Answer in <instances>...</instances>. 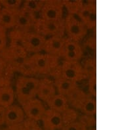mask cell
<instances>
[{
    "label": "cell",
    "instance_id": "cell-14",
    "mask_svg": "<svg viewBox=\"0 0 118 130\" xmlns=\"http://www.w3.org/2000/svg\"><path fill=\"white\" fill-rule=\"evenodd\" d=\"M65 36L51 37L46 39L43 53L60 58L64 49Z\"/></svg>",
    "mask_w": 118,
    "mask_h": 130
},
{
    "label": "cell",
    "instance_id": "cell-7",
    "mask_svg": "<svg viewBox=\"0 0 118 130\" xmlns=\"http://www.w3.org/2000/svg\"><path fill=\"white\" fill-rule=\"evenodd\" d=\"M21 106L25 114L26 118L39 122H41L47 108L45 104L39 100L38 97L31 99L21 105Z\"/></svg>",
    "mask_w": 118,
    "mask_h": 130
},
{
    "label": "cell",
    "instance_id": "cell-8",
    "mask_svg": "<svg viewBox=\"0 0 118 130\" xmlns=\"http://www.w3.org/2000/svg\"><path fill=\"white\" fill-rule=\"evenodd\" d=\"M41 122L43 130H62L64 126L61 113L49 108H47Z\"/></svg>",
    "mask_w": 118,
    "mask_h": 130
},
{
    "label": "cell",
    "instance_id": "cell-18",
    "mask_svg": "<svg viewBox=\"0 0 118 130\" xmlns=\"http://www.w3.org/2000/svg\"><path fill=\"white\" fill-rule=\"evenodd\" d=\"M16 11L2 7L0 11V26L6 30L8 29H14Z\"/></svg>",
    "mask_w": 118,
    "mask_h": 130
},
{
    "label": "cell",
    "instance_id": "cell-32",
    "mask_svg": "<svg viewBox=\"0 0 118 130\" xmlns=\"http://www.w3.org/2000/svg\"><path fill=\"white\" fill-rule=\"evenodd\" d=\"M5 124V108L0 106V126Z\"/></svg>",
    "mask_w": 118,
    "mask_h": 130
},
{
    "label": "cell",
    "instance_id": "cell-13",
    "mask_svg": "<svg viewBox=\"0 0 118 130\" xmlns=\"http://www.w3.org/2000/svg\"><path fill=\"white\" fill-rule=\"evenodd\" d=\"M76 16L79 18L87 28L93 27L95 24V10L90 2H83Z\"/></svg>",
    "mask_w": 118,
    "mask_h": 130
},
{
    "label": "cell",
    "instance_id": "cell-3",
    "mask_svg": "<svg viewBox=\"0 0 118 130\" xmlns=\"http://www.w3.org/2000/svg\"><path fill=\"white\" fill-rule=\"evenodd\" d=\"M46 39L33 31L27 32L21 31L19 45L29 55L39 53L43 51Z\"/></svg>",
    "mask_w": 118,
    "mask_h": 130
},
{
    "label": "cell",
    "instance_id": "cell-23",
    "mask_svg": "<svg viewBox=\"0 0 118 130\" xmlns=\"http://www.w3.org/2000/svg\"><path fill=\"white\" fill-rule=\"evenodd\" d=\"M64 9L67 11V14L76 15L81 6L83 1H62Z\"/></svg>",
    "mask_w": 118,
    "mask_h": 130
},
{
    "label": "cell",
    "instance_id": "cell-26",
    "mask_svg": "<svg viewBox=\"0 0 118 130\" xmlns=\"http://www.w3.org/2000/svg\"><path fill=\"white\" fill-rule=\"evenodd\" d=\"M21 130H43L39 122L26 118L21 124Z\"/></svg>",
    "mask_w": 118,
    "mask_h": 130
},
{
    "label": "cell",
    "instance_id": "cell-22",
    "mask_svg": "<svg viewBox=\"0 0 118 130\" xmlns=\"http://www.w3.org/2000/svg\"><path fill=\"white\" fill-rule=\"evenodd\" d=\"M83 56V50L81 51H64L62 52L60 56L61 60L70 62H79Z\"/></svg>",
    "mask_w": 118,
    "mask_h": 130
},
{
    "label": "cell",
    "instance_id": "cell-30",
    "mask_svg": "<svg viewBox=\"0 0 118 130\" xmlns=\"http://www.w3.org/2000/svg\"><path fill=\"white\" fill-rule=\"evenodd\" d=\"M8 63L5 59L0 55V79L3 78L5 72L7 69Z\"/></svg>",
    "mask_w": 118,
    "mask_h": 130
},
{
    "label": "cell",
    "instance_id": "cell-15",
    "mask_svg": "<svg viewBox=\"0 0 118 130\" xmlns=\"http://www.w3.org/2000/svg\"><path fill=\"white\" fill-rule=\"evenodd\" d=\"M53 79L55 83L57 93L61 94L66 97L68 96L79 87L77 83L65 79L57 74L53 75Z\"/></svg>",
    "mask_w": 118,
    "mask_h": 130
},
{
    "label": "cell",
    "instance_id": "cell-29",
    "mask_svg": "<svg viewBox=\"0 0 118 130\" xmlns=\"http://www.w3.org/2000/svg\"><path fill=\"white\" fill-rule=\"evenodd\" d=\"M62 130H87L86 127L78 120L65 125Z\"/></svg>",
    "mask_w": 118,
    "mask_h": 130
},
{
    "label": "cell",
    "instance_id": "cell-25",
    "mask_svg": "<svg viewBox=\"0 0 118 130\" xmlns=\"http://www.w3.org/2000/svg\"><path fill=\"white\" fill-rule=\"evenodd\" d=\"M3 8L7 9L11 11H16L21 9L23 1L19 0H2L0 1Z\"/></svg>",
    "mask_w": 118,
    "mask_h": 130
},
{
    "label": "cell",
    "instance_id": "cell-33",
    "mask_svg": "<svg viewBox=\"0 0 118 130\" xmlns=\"http://www.w3.org/2000/svg\"><path fill=\"white\" fill-rule=\"evenodd\" d=\"M2 8V5H1V3H0V11H1Z\"/></svg>",
    "mask_w": 118,
    "mask_h": 130
},
{
    "label": "cell",
    "instance_id": "cell-6",
    "mask_svg": "<svg viewBox=\"0 0 118 130\" xmlns=\"http://www.w3.org/2000/svg\"><path fill=\"white\" fill-rule=\"evenodd\" d=\"M64 10L62 1H45L40 17L48 21H60L64 18Z\"/></svg>",
    "mask_w": 118,
    "mask_h": 130
},
{
    "label": "cell",
    "instance_id": "cell-9",
    "mask_svg": "<svg viewBox=\"0 0 118 130\" xmlns=\"http://www.w3.org/2000/svg\"><path fill=\"white\" fill-rule=\"evenodd\" d=\"M39 19H41L39 17L29 14L20 9L16 13L14 29L24 32L33 31L35 22Z\"/></svg>",
    "mask_w": 118,
    "mask_h": 130
},
{
    "label": "cell",
    "instance_id": "cell-20",
    "mask_svg": "<svg viewBox=\"0 0 118 130\" xmlns=\"http://www.w3.org/2000/svg\"><path fill=\"white\" fill-rule=\"evenodd\" d=\"M84 115L93 116L96 112V102L93 98L86 97L83 99L77 108Z\"/></svg>",
    "mask_w": 118,
    "mask_h": 130
},
{
    "label": "cell",
    "instance_id": "cell-10",
    "mask_svg": "<svg viewBox=\"0 0 118 130\" xmlns=\"http://www.w3.org/2000/svg\"><path fill=\"white\" fill-rule=\"evenodd\" d=\"M57 93L55 83L52 78L45 77L39 79L36 97L45 104Z\"/></svg>",
    "mask_w": 118,
    "mask_h": 130
},
{
    "label": "cell",
    "instance_id": "cell-16",
    "mask_svg": "<svg viewBox=\"0 0 118 130\" xmlns=\"http://www.w3.org/2000/svg\"><path fill=\"white\" fill-rule=\"evenodd\" d=\"M47 108L59 113H63L70 107L68 98L61 94L57 93L45 104Z\"/></svg>",
    "mask_w": 118,
    "mask_h": 130
},
{
    "label": "cell",
    "instance_id": "cell-12",
    "mask_svg": "<svg viewBox=\"0 0 118 130\" xmlns=\"http://www.w3.org/2000/svg\"><path fill=\"white\" fill-rule=\"evenodd\" d=\"M26 119L25 114L21 105H13L5 108V124L7 127L21 125Z\"/></svg>",
    "mask_w": 118,
    "mask_h": 130
},
{
    "label": "cell",
    "instance_id": "cell-24",
    "mask_svg": "<svg viewBox=\"0 0 118 130\" xmlns=\"http://www.w3.org/2000/svg\"><path fill=\"white\" fill-rule=\"evenodd\" d=\"M62 116L64 125L70 124L72 122H76L78 120L77 112L76 111V109H74L73 108H72L71 107L68 108L65 112L62 113Z\"/></svg>",
    "mask_w": 118,
    "mask_h": 130
},
{
    "label": "cell",
    "instance_id": "cell-21",
    "mask_svg": "<svg viewBox=\"0 0 118 130\" xmlns=\"http://www.w3.org/2000/svg\"><path fill=\"white\" fill-rule=\"evenodd\" d=\"M87 96L83 91L79 87H77L75 91H74L72 93L67 96L70 106H72V108L77 110V107L83 101L84 98Z\"/></svg>",
    "mask_w": 118,
    "mask_h": 130
},
{
    "label": "cell",
    "instance_id": "cell-4",
    "mask_svg": "<svg viewBox=\"0 0 118 130\" xmlns=\"http://www.w3.org/2000/svg\"><path fill=\"white\" fill-rule=\"evenodd\" d=\"M65 36L79 42L87 32L85 24L76 15L67 14L64 17Z\"/></svg>",
    "mask_w": 118,
    "mask_h": 130
},
{
    "label": "cell",
    "instance_id": "cell-5",
    "mask_svg": "<svg viewBox=\"0 0 118 130\" xmlns=\"http://www.w3.org/2000/svg\"><path fill=\"white\" fill-rule=\"evenodd\" d=\"M55 74H57L65 79H69L77 84L85 78V70L79 62L61 60V63L58 70L53 75Z\"/></svg>",
    "mask_w": 118,
    "mask_h": 130
},
{
    "label": "cell",
    "instance_id": "cell-27",
    "mask_svg": "<svg viewBox=\"0 0 118 130\" xmlns=\"http://www.w3.org/2000/svg\"><path fill=\"white\" fill-rule=\"evenodd\" d=\"M82 48L79 42L71 40L70 38L65 36L64 44L63 51H81Z\"/></svg>",
    "mask_w": 118,
    "mask_h": 130
},
{
    "label": "cell",
    "instance_id": "cell-11",
    "mask_svg": "<svg viewBox=\"0 0 118 130\" xmlns=\"http://www.w3.org/2000/svg\"><path fill=\"white\" fill-rule=\"evenodd\" d=\"M15 100V93L13 86L8 79H0V106L3 108L13 105Z\"/></svg>",
    "mask_w": 118,
    "mask_h": 130
},
{
    "label": "cell",
    "instance_id": "cell-2",
    "mask_svg": "<svg viewBox=\"0 0 118 130\" xmlns=\"http://www.w3.org/2000/svg\"><path fill=\"white\" fill-rule=\"evenodd\" d=\"M64 19L60 21H48L42 19H38L35 22L33 31L45 38L65 36Z\"/></svg>",
    "mask_w": 118,
    "mask_h": 130
},
{
    "label": "cell",
    "instance_id": "cell-28",
    "mask_svg": "<svg viewBox=\"0 0 118 130\" xmlns=\"http://www.w3.org/2000/svg\"><path fill=\"white\" fill-rule=\"evenodd\" d=\"M6 31L5 28L0 26V54L7 47L8 38Z\"/></svg>",
    "mask_w": 118,
    "mask_h": 130
},
{
    "label": "cell",
    "instance_id": "cell-1",
    "mask_svg": "<svg viewBox=\"0 0 118 130\" xmlns=\"http://www.w3.org/2000/svg\"><path fill=\"white\" fill-rule=\"evenodd\" d=\"M28 60L36 75H53L61 63L58 57L45 53L29 55Z\"/></svg>",
    "mask_w": 118,
    "mask_h": 130
},
{
    "label": "cell",
    "instance_id": "cell-31",
    "mask_svg": "<svg viewBox=\"0 0 118 130\" xmlns=\"http://www.w3.org/2000/svg\"><path fill=\"white\" fill-rule=\"evenodd\" d=\"M88 89L90 93L93 95H95L96 94V81H95L94 78H91L89 80Z\"/></svg>",
    "mask_w": 118,
    "mask_h": 130
},
{
    "label": "cell",
    "instance_id": "cell-17",
    "mask_svg": "<svg viewBox=\"0 0 118 130\" xmlns=\"http://www.w3.org/2000/svg\"><path fill=\"white\" fill-rule=\"evenodd\" d=\"M14 89L15 99H16V100L18 101L21 106L31 99L37 97L36 93L30 90L17 80H16L15 87Z\"/></svg>",
    "mask_w": 118,
    "mask_h": 130
},
{
    "label": "cell",
    "instance_id": "cell-19",
    "mask_svg": "<svg viewBox=\"0 0 118 130\" xmlns=\"http://www.w3.org/2000/svg\"><path fill=\"white\" fill-rule=\"evenodd\" d=\"M44 3L45 1H39V0L23 1L21 9L29 14L40 17V12H41Z\"/></svg>",
    "mask_w": 118,
    "mask_h": 130
}]
</instances>
